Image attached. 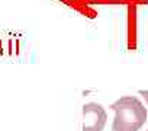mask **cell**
<instances>
[{
  "mask_svg": "<svg viewBox=\"0 0 148 131\" xmlns=\"http://www.w3.org/2000/svg\"><path fill=\"white\" fill-rule=\"evenodd\" d=\"M110 108L115 111L113 131H139L147 122V108L136 96H122Z\"/></svg>",
  "mask_w": 148,
  "mask_h": 131,
  "instance_id": "6da1fadb",
  "label": "cell"
},
{
  "mask_svg": "<svg viewBox=\"0 0 148 131\" xmlns=\"http://www.w3.org/2000/svg\"><path fill=\"white\" fill-rule=\"evenodd\" d=\"M82 131H103L108 122L106 109L96 102L84 103L82 108Z\"/></svg>",
  "mask_w": 148,
  "mask_h": 131,
  "instance_id": "7a4b0ae2",
  "label": "cell"
},
{
  "mask_svg": "<svg viewBox=\"0 0 148 131\" xmlns=\"http://www.w3.org/2000/svg\"><path fill=\"white\" fill-rule=\"evenodd\" d=\"M138 93H139V95H141V96L145 99V102L148 103V90H139Z\"/></svg>",
  "mask_w": 148,
  "mask_h": 131,
  "instance_id": "3957f363",
  "label": "cell"
},
{
  "mask_svg": "<svg viewBox=\"0 0 148 131\" xmlns=\"http://www.w3.org/2000/svg\"><path fill=\"white\" fill-rule=\"evenodd\" d=\"M147 131H148V130H147Z\"/></svg>",
  "mask_w": 148,
  "mask_h": 131,
  "instance_id": "277c9868",
  "label": "cell"
}]
</instances>
